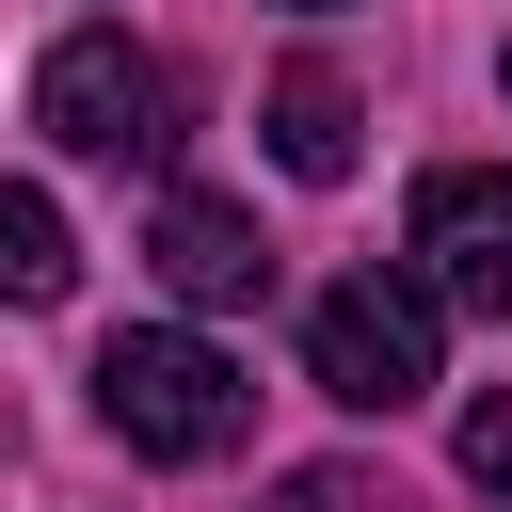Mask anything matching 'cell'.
Returning <instances> with one entry per match:
<instances>
[{"mask_svg":"<svg viewBox=\"0 0 512 512\" xmlns=\"http://www.w3.org/2000/svg\"><path fill=\"white\" fill-rule=\"evenodd\" d=\"M432 352H448L432 272H336V288H320V320H304V368H320V400H352V416L432 400Z\"/></svg>","mask_w":512,"mask_h":512,"instance_id":"obj_2","label":"cell"},{"mask_svg":"<svg viewBox=\"0 0 512 512\" xmlns=\"http://www.w3.org/2000/svg\"><path fill=\"white\" fill-rule=\"evenodd\" d=\"M272 512H400V496H384V480H368V464H304V480H288V496H272Z\"/></svg>","mask_w":512,"mask_h":512,"instance_id":"obj_9","label":"cell"},{"mask_svg":"<svg viewBox=\"0 0 512 512\" xmlns=\"http://www.w3.org/2000/svg\"><path fill=\"white\" fill-rule=\"evenodd\" d=\"M144 256H160V288H176V304H256V288H272V240H256L224 192H176Z\"/></svg>","mask_w":512,"mask_h":512,"instance_id":"obj_5","label":"cell"},{"mask_svg":"<svg viewBox=\"0 0 512 512\" xmlns=\"http://www.w3.org/2000/svg\"><path fill=\"white\" fill-rule=\"evenodd\" d=\"M96 416H112L144 464H224V448L256 432V384H240V352H208V336H176V320H128V336L96 352Z\"/></svg>","mask_w":512,"mask_h":512,"instance_id":"obj_1","label":"cell"},{"mask_svg":"<svg viewBox=\"0 0 512 512\" xmlns=\"http://www.w3.org/2000/svg\"><path fill=\"white\" fill-rule=\"evenodd\" d=\"M272 160L320 176V192L352 176V80H336V64H288V80H272Z\"/></svg>","mask_w":512,"mask_h":512,"instance_id":"obj_6","label":"cell"},{"mask_svg":"<svg viewBox=\"0 0 512 512\" xmlns=\"http://www.w3.org/2000/svg\"><path fill=\"white\" fill-rule=\"evenodd\" d=\"M448 448H464V480L512 512V384H496V400H464V432H448Z\"/></svg>","mask_w":512,"mask_h":512,"instance_id":"obj_8","label":"cell"},{"mask_svg":"<svg viewBox=\"0 0 512 512\" xmlns=\"http://www.w3.org/2000/svg\"><path fill=\"white\" fill-rule=\"evenodd\" d=\"M64 288H80V240H64V208L0 176V304H64Z\"/></svg>","mask_w":512,"mask_h":512,"instance_id":"obj_7","label":"cell"},{"mask_svg":"<svg viewBox=\"0 0 512 512\" xmlns=\"http://www.w3.org/2000/svg\"><path fill=\"white\" fill-rule=\"evenodd\" d=\"M32 112H48L64 160H160V144H176V64L128 48V32H64V48L32 64Z\"/></svg>","mask_w":512,"mask_h":512,"instance_id":"obj_3","label":"cell"},{"mask_svg":"<svg viewBox=\"0 0 512 512\" xmlns=\"http://www.w3.org/2000/svg\"><path fill=\"white\" fill-rule=\"evenodd\" d=\"M416 272H432V304L512 320V176H496V160H448V176L416 192Z\"/></svg>","mask_w":512,"mask_h":512,"instance_id":"obj_4","label":"cell"}]
</instances>
